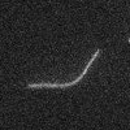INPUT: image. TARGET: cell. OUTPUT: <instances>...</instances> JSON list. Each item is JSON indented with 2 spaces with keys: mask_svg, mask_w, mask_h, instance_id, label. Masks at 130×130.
I'll return each mask as SVG.
<instances>
[{
  "mask_svg": "<svg viewBox=\"0 0 130 130\" xmlns=\"http://www.w3.org/2000/svg\"><path fill=\"white\" fill-rule=\"evenodd\" d=\"M100 53H102V50H96L95 53L90 57L87 65L85 67V69H83V72L81 73V75H79L78 78H75L74 81H72V82H67V83H44V82H42V83H29V85H27V89H65V87H69V86L77 85V83H79V82L83 79V77L86 75V73L89 72L90 67L92 65V62L95 61V59L99 56Z\"/></svg>",
  "mask_w": 130,
  "mask_h": 130,
  "instance_id": "6da1fadb",
  "label": "cell"
},
{
  "mask_svg": "<svg viewBox=\"0 0 130 130\" xmlns=\"http://www.w3.org/2000/svg\"><path fill=\"white\" fill-rule=\"evenodd\" d=\"M127 42H129V43H130V38H129V40H127Z\"/></svg>",
  "mask_w": 130,
  "mask_h": 130,
  "instance_id": "7a4b0ae2",
  "label": "cell"
}]
</instances>
